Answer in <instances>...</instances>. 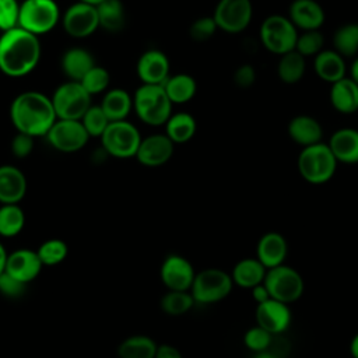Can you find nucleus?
Instances as JSON below:
<instances>
[{
	"label": "nucleus",
	"mask_w": 358,
	"mask_h": 358,
	"mask_svg": "<svg viewBox=\"0 0 358 358\" xmlns=\"http://www.w3.org/2000/svg\"><path fill=\"white\" fill-rule=\"evenodd\" d=\"M41 42L36 35L17 27L0 35V71L8 77H24L39 63Z\"/></svg>",
	"instance_id": "f257e3e1"
},
{
	"label": "nucleus",
	"mask_w": 358,
	"mask_h": 358,
	"mask_svg": "<svg viewBox=\"0 0 358 358\" xmlns=\"http://www.w3.org/2000/svg\"><path fill=\"white\" fill-rule=\"evenodd\" d=\"M10 119L20 133L31 137L46 136L57 120L52 99L39 91L18 94L10 106Z\"/></svg>",
	"instance_id": "f03ea898"
},
{
	"label": "nucleus",
	"mask_w": 358,
	"mask_h": 358,
	"mask_svg": "<svg viewBox=\"0 0 358 358\" xmlns=\"http://www.w3.org/2000/svg\"><path fill=\"white\" fill-rule=\"evenodd\" d=\"M172 105L161 84H141L133 96L137 116L150 126L165 124L172 115Z\"/></svg>",
	"instance_id": "7ed1b4c3"
},
{
	"label": "nucleus",
	"mask_w": 358,
	"mask_h": 358,
	"mask_svg": "<svg viewBox=\"0 0 358 358\" xmlns=\"http://www.w3.org/2000/svg\"><path fill=\"white\" fill-rule=\"evenodd\" d=\"M337 164L327 143L323 141L302 148L296 159L299 175L312 185L329 182L336 173Z\"/></svg>",
	"instance_id": "20e7f679"
},
{
	"label": "nucleus",
	"mask_w": 358,
	"mask_h": 358,
	"mask_svg": "<svg viewBox=\"0 0 358 358\" xmlns=\"http://www.w3.org/2000/svg\"><path fill=\"white\" fill-rule=\"evenodd\" d=\"M298 34L299 32L291 20L280 14L266 17L259 29L260 42L264 49L277 56L295 50Z\"/></svg>",
	"instance_id": "39448f33"
},
{
	"label": "nucleus",
	"mask_w": 358,
	"mask_h": 358,
	"mask_svg": "<svg viewBox=\"0 0 358 358\" xmlns=\"http://www.w3.org/2000/svg\"><path fill=\"white\" fill-rule=\"evenodd\" d=\"M234 287V281L229 273L210 267L196 273L194 281L190 288V294L196 303L211 305L225 299Z\"/></svg>",
	"instance_id": "423d86ee"
},
{
	"label": "nucleus",
	"mask_w": 358,
	"mask_h": 358,
	"mask_svg": "<svg viewBox=\"0 0 358 358\" xmlns=\"http://www.w3.org/2000/svg\"><path fill=\"white\" fill-rule=\"evenodd\" d=\"M60 20V10L55 0H24L20 6L18 27L32 35L52 31Z\"/></svg>",
	"instance_id": "0eeeda50"
},
{
	"label": "nucleus",
	"mask_w": 358,
	"mask_h": 358,
	"mask_svg": "<svg viewBox=\"0 0 358 358\" xmlns=\"http://www.w3.org/2000/svg\"><path fill=\"white\" fill-rule=\"evenodd\" d=\"M263 284L266 285L270 298L291 305L296 302L305 289V282L301 273L287 264L268 268Z\"/></svg>",
	"instance_id": "6e6552de"
},
{
	"label": "nucleus",
	"mask_w": 358,
	"mask_h": 358,
	"mask_svg": "<svg viewBox=\"0 0 358 358\" xmlns=\"http://www.w3.org/2000/svg\"><path fill=\"white\" fill-rule=\"evenodd\" d=\"M57 119L81 120L91 108V95L78 81L60 84L50 96Z\"/></svg>",
	"instance_id": "1a4fd4ad"
},
{
	"label": "nucleus",
	"mask_w": 358,
	"mask_h": 358,
	"mask_svg": "<svg viewBox=\"0 0 358 358\" xmlns=\"http://www.w3.org/2000/svg\"><path fill=\"white\" fill-rule=\"evenodd\" d=\"M99 138L103 150L115 158L136 157L141 143L140 131L127 120L110 122Z\"/></svg>",
	"instance_id": "9d476101"
},
{
	"label": "nucleus",
	"mask_w": 358,
	"mask_h": 358,
	"mask_svg": "<svg viewBox=\"0 0 358 358\" xmlns=\"http://www.w3.org/2000/svg\"><path fill=\"white\" fill-rule=\"evenodd\" d=\"M253 17L250 0H220L215 6L213 18L218 29L227 34H239L245 31Z\"/></svg>",
	"instance_id": "9b49d317"
},
{
	"label": "nucleus",
	"mask_w": 358,
	"mask_h": 358,
	"mask_svg": "<svg viewBox=\"0 0 358 358\" xmlns=\"http://www.w3.org/2000/svg\"><path fill=\"white\" fill-rule=\"evenodd\" d=\"M49 144L60 152H76L90 140L81 120L57 119L46 134Z\"/></svg>",
	"instance_id": "f8f14e48"
},
{
	"label": "nucleus",
	"mask_w": 358,
	"mask_h": 358,
	"mask_svg": "<svg viewBox=\"0 0 358 358\" xmlns=\"http://www.w3.org/2000/svg\"><path fill=\"white\" fill-rule=\"evenodd\" d=\"M194 277L193 264L176 253L168 255L159 267V278L168 291H190Z\"/></svg>",
	"instance_id": "ddd939ff"
},
{
	"label": "nucleus",
	"mask_w": 358,
	"mask_h": 358,
	"mask_svg": "<svg viewBox=\"0 0 358 358\" xmlns=\"http://www.w3.org/2000/svg\"><path fill=\"white\" fill-rule=\"evenodd\" d=\"M64 31L73 38H85L99 28L96 6L76 1L63 13Z\"/></svg>",
	"instance_id": "4468645a"
},
{
	"label": "nucleus",
	"mask_w": 358,
	"mask_h": 358,
	"mask_svg": "<svg viewBox=\"0 0 358 358\" xmlns=\"http://www.w3.org/2000/svg\"><path fill=\"white\" fill-rule=\"evenodd\" d=\"M255 316L257 324L266 329L273 336H280L281 333L288 330L292 322L289 305L271 298L256 306Z\"/></svg>",
	"instance_id": "2eb2a0df"
},
{
	"label": "nucleus",
	"mask_w": 358,
	"mask_h": 358,
	"mask_svg": "<svg viewBox=\"0 0 358 358\" xmlns=\"http://www.w3.org/2000/svg\"><path fill=\"white\" fill-rule=\"evenodd\" d=\"M173 147L175 144L166 134H151L141 138L136 158L144 166H161L173 155Z\"/></svg>",
	"instance_id": "dca6fc26"
},
{
	"label": "nucleus",
	"mask_w": 358,
	"mask_h": 358,
	"mask_svg": "<svg viewBox=\"0 0 358 358\" xmlns=\"http://www.w3.org/2000/svg\"><path fill=\"white\" fill-rule=\"evenodd\" d=\"M43 264L39 260L36 250L32 249H17L8 253L6 263V273H8L15 280L29 284L42 271Z\"/></svg>",
	"instance_id": "f3484780"
},
{
	"label": "nucleus",
	"mask_w": 358,
	"mask_h": 358,
	"mask_svg": "<svg viewBox=\"0 0 358 358\" xmlns=\"http://www.w3.org/2000/svg\"><path fill=\"white\" fill-rule=\"evenodd\" d=\"M169 60L158 49L145 50L137 60V76L143 84H164L169 77Z\"/></svg>",
	"instance_id": "a211bd4d"
},
{
	"label": "nucleus",
	"mask_w": 358,
	"mask_h": 358,
	"mask_svg": "<svg viewBox=\"0 0 358 358\" xmlns=\"http://www.w3.org/2000/svg\"><path fill=\"white\" fill-rule=\"evenodd\" d=\"M287 17L299 31L320 29L326 20L324 10L316 0H294Z\"/></svg>",
	"instance_id": "6ab92c4d"
},
{
	"label": "nucleus",
	"mask_w": 358,
	"mask_h": 358,
	"mask_svg": "<svg viewBox=\"0 0 358 358\" xmlns=\"http://www.w3.org/2000/svg\"><path fill=\"white\" fill-rule=\"evenodd\" d=\"M287 255L288 243L284 235H281L280 232H266L257 241L256 257L267 270L284 264Z\"/></svg>",
	"instance_id": "aec40b11"
},
{
	"label": "nucleus",
	"mask_w": 358,
	"mask_h": 358,
	"mask_svg": "<svg viewBox=\"0 0 358 358\" xmlns=\"http://www.w3.org/2000/svg\"><path fill=\"white\" fill-rule=\"evenodd\" d=\"M287 131L289 138L302 148L322 143L323 138V127L320 122L310 115L294 116L287 126Z\"/></svg>",
	"instance_id": "412c9836"
},
{
	"label": "nucleus",
	"mask_w": 358,
	"mask_h": 358,
	"mask_svg": "<svg viewBox=\"0 0 358 358\" xmlns=\"http://www.w3.org/2000/svg\"><path fill=\"white\" fill-rule=\"evenodd\" d=\"M337 162L345 165L358 164V130L354 127H341L336 130L327 143Z\"/></svg>",
	"instance_id": "4be33fe9"
},
{
	"label": "nucleus",
	"mask_w": 358,
	"mask_h": 358,
	"mask_svg": "<svg viewBox=\"0 0 358 358\" xmlns=\"http://www.w3.org/2000/svg\"><path fill=\"white\" fill-rule=\"evenodd\" d=\"M27 178L14 165L0 166V204H18L27 193Z\"/></svg>",
	"instance_id": "5701e85b"
},
{
	"label": "nucleus",
	"mask_w": 358,
	"mask_h": 358,
	"mask_svg": "<svg viewBox=\"0 0 358 358\" xmlns=\"http://www.w3.org/2000/svg\"><path fill=\"white\" fill-rule=\"evenodd\" d=\"M329 99L338 113H355L358 110V85L350 77H344L331 84Z\"/></svg>",
	"instance_id": "b1692460"
},
{
	"label": "nucleus",
	"mask_w": 358,
	"mask_h": 358,
	"mask_svg": "<svg viewBox=\"0 0 358 358\" xmlns=\"http://www.w3.org/2000/svg\"><path fill=\"white\" fill-rule=\"evenodd\" d=\"M313 69L316 76L329 84H334L336 81L344 78L347 73L344 57L334 49H323L319 55H316Z\"/></svg>",
	"instance_id": "393cba45"
},
{
	"label": "nucleus",
	"mask_w": 358,
	"mask_h": 358,
	"mask_svg": "<svg viewBox=\"0 0 358 358\" xmlns=\"http://www.w3.org/2000/svg\"><path fill=\"white\" fill-rule=\"evenodd\" d=\"M266 273L267 268L257 260V257H245L234 266L231 277L235 285L252 289L253 287L263 284Z\"/></svg>",
	"instance_id": "a878e982"
},
{
	"label": "nucleus",
	"mask_w": 358,
	"mask_h": 358,
	"mask_svg": "<svg viewBox=\"0 0 358 358\" xmlns=\"http://www.w3.org/2000/svg\"><path fill=\"white\" fill-rule=\"evenodd\" d=\"M95 66L92 55L84 48H70L62 56V69L70 81H81Z\"/></svg>",
	"instance_id": "bb28decb"
},
{
	"label": "nucleus",
	"mask_w": 358,
	"mask_h": 358,
	"mask_svg": "<svg viewBox=\"0 0 358 358\" xmlns=\"http://www.w3.org/2000/svg\"><path fill=\"white\" fill-rule=\"evenodd\" d=\"M99 106L105 112L109 122L126 120L127 115L133 108V98L126 90L113 88L103 95Z\"/></svg>",
	"instance_id": "cd10ccee"
},
{
	"label": "nucleus",
	"mask_w": 358,
	"mask_h": 358,
	"mask_svg": "<svg viewBox=\"0 0 358 358\" xmlns=\"http://www.w3.org/2000/svg\"><path fill=\"white\" fill-rule=\"evenodd\" d=\"M169 101L172 103H185L189 102L197 91L196 80L186 73H178L169 76L162 84Z\"/></svg>",
	"instance_id": "c85d7f7f"
},
{
	"label": "nucleus",
	"mask_w": 358,
	"mask_h": 358,
	"mask_svg": "<svg viewBox=\"0 0 358 358\" xmlns=\"http://www.w3.org/2000/svg\"><path fill=\"white\" fill-rule=\"evenodd\" d=\"M158 344L150 336L133 334L117 345L119 358H155Z\"/></svg>",
	"instance_id": "c756f323"
},
{
	"label": "nucleus",
	"mask_w": 358,
	"mask_h": 358,
	"mask_svg": "<svg viewBox=\"0 0 358 358\" xmlns=\"http://www.w3.org/2000/svg\"><path fill=\"white\" fill-rule=\"evenodd\" d=\"M197 124L194 117L187 112L172 113L165 123V134L173 144H183L193 138Z\"/></svg>",
	"instance_id": "7c9ffc66"
},
{
	"label": "nucleus",
	"mask_w": 358,
	"mask_h": 358,
	"mask_svg": "<svg viewBox=\"0 0 358 358\" xmlns=\"http://www.w3.org/2000/svg\"><path fill=\"white\" fill-rule=\"evenodd\" d=\"M306 70L305 57L296 50H291L280 56L277 64V76L284 84H296L302 80Z\"/></svg>",
	"instance_id": "2f4dec72"
},
{
	"label": "nucleus",
	"mask_w": 358,
	"mask_h": 358,
	"mask_svg": "<svg viewBox=\"0 0 358 358\" xmlns=\"http://www.w3.org/2000/svg\"><path fill=\"white\" fill-rule=\"evenodd\" d=\"M99 27L109 32L123 29L126 24V11L120 0H103L96 6Z\"/></svg>",
	"instance_id": "473e14b6"
},
{
	"label": "nucleus",
	"mask_w": 358,
	"mask_h": 358,
	"mask_svg": "<svg viewBox=\"0 0 358 358\" xmlns=\"http://www.w3.org/2000/svg\"><path fill=\"white\" fill-rule=\"evenodd\" d=\"M333 49L345 57L358 55V24L348 22L340 25L333 35Z\"/></svg>",
	"instance_id": "72a5a7b5"
},
{
	"label": "nucleus",
	"mask_w": 358,
	"mask_h": 358,
	"mask_svg": "<svg viewBox=\"0 0 358 358\" xmlns=\"http://www.w3.org/2000/svg\"><path fill=\"white\" fill-rule=\"evenodd\" d=\"M25 225V214L18 204L0 206V236L14 238Z\"/></svg>",
	"instance_id": "f704fd0d"
},
{
	"label": "nucleus",
	"mask_w": 358,
	"mask_h": 358,
	"mask_svg": "<svg viewBox=\"0 0 358 358\" xmlns=\"http://www.w3.org/2000/svg\"><path fill=\"white\" fill-rule=\"evenodd\" d=\"M194 303L190 291H166L159 301L162 312L168 316H182L187 313Z\"/></svg>",
	"instance_id": "c9c22d12"
},
{
	"label": "nucleus",
	"mask_w": 358,
	"mask_h": 358,
	"mask_svg": "<svg viewBox=\"0 0 358 358\" xmlns=\"http://www.w3.org/2000/svg\"><path fill=\"white\" fill-rule=\"evenodd\" d=\"M36 253L43 266H57L66 260L69 255V246L64 241L59 238H52L42 242L38 246Z\"/></svg>",
	"instance_id": "e433bc0d"
},
{
	"label": "nucleus",
	"mask_w": 358,
	"mask_h": 358,
	"mask_svg": "<svg viewBox=\"0 0 358 358\" xmlns=\"http://www.w3.org/2000/svg\"><path fill=\"white\" fill-rule=\"evenodd\" d=\"M324 36L320 29L315 31H301L296 38L295 50L301 53L303 57L316 56L323 50Z\"/></svg>",
	"instance_id": "4c0bfd02"
},
{
	"label": "nucleus",
	"mask_w": 358,
	"mask_h": 358,
	"mask_svg": "<svg viewBox=\"0 0 358 358\" xmlns=\"http://www.w3.org/2000/svg\"><path fill=\"white\" fill-rule=\"evenodd\" d=\"M109 83H110V77H109L108 70L105 67L96 66V64L80 81V84L84 87V90L91 96L106 91Z\"/></svg>",
	"instance_id": "58836bf2"
},
{
	"label": "nucleus",
	"mask_w": 358,
	"mask_h": 358,
	"mask_svg": "<svg viewBox=\"0 0 358 358\" xmlns=\"http://www.w3.org/2000/svg\"><path fill=\"white\" fill-rule=\"evenodd\" d=\"M273 340H274V336L268 333L266 329L260 327L259 324L250 327L243 334V343L246 348L253 351L255 354L268 351L273 344Z\"/></svg>",
	"instance_id": "ea45409f"
},
{
	"label": "nucleus",
	"mask_w": 358,
	"mask_h": 358,
	"mask_svg": "<svg viewBox=\"0 0 358 358\" xmlns=\"http://www.w3.org/2000/svg\"><path fill=\"white\" fill-rule=\"evenodd\" d=\"M81 122L90 137H101L110 123L99 105H91V108L83 116Z\"/></svg>",
	"instance_id": "a19ab883"
},
{
	"label": "nucleus",
	"mask_w": 358,
	"mask_h": 358,
	"mask_svg": "<svg viewBox=\"0 0 358 358\" xmlns=\"http://www.w3.org/2000/svg\"><path fill=\"white\" fill-rule=\"evenodd\" d=\"M18 0H0V31L6 32L18 27L20 18Z\"/></svg>",
	"instance_id": "79ce46f5"
},
{
	"label": "nucleus",
	"mask_w": 358,
	"mask_h": 358,
	"mask_svg": "<svg viewBox=\"0 0 358 358\" xmlns=\"http://www.w3.org/2000/svg\"><path fill=\"white\" fill-rule=\"evenodd\" d=\"M217 29H218V27L214 21L213 15L211 17H200L190 25L189 34L193 41L206 42L215 34Z\"/></svg>",
	"instance_id": "37998d69"
},
{
	"label": "nucleus",
	"mask_w": 358,
	"mask_h": 358,
	"mask_svg": "<svg viewBox=\"0 0 358 358\" xmlns=\"http://www.w3.org/2000/svg\"><path fill=\"white\" fill-rule=\"evenodd\" d=\"M25 289H27V284L15 280L8 273L4 271L0 274V294L3 296L15 299V298H20L21 295H24Z\"/></svg>",
	"instance_id": "c03bdc74"
},
{
	"label": "nucleus",
	"mask_w": 358,
	"mask_h": 358,
	"mask_svg": "<svg viewBox=\"0 0 358 358\" xmlns=\"http://www.w3.org/2000/svg\"><path fill=\"white\" fill-rule=\"evenodd\" d=\"M34 150V137L25 133H17L11 140V152L15 158H25Z\"/></svg>",
	"instance_id": "a18cd8bd"
},
{
	"label": "nucleus",
	"mask_w": 358,
	"mask_h": 358,
	"mask_svg": "<svg viewBox=\"0 0 358 358\" xmlns=\"http://www.w3.org/2000/svg\"><path fill=\"white\" fill-rule=\"evenodd\" d=\"M256 81V70L250 64L239 66L234 73V83L239 88H249Z\"/></svg>",
	"instance_id": "49530a36"
},
{
	"label": "nucleus",
	"mask_w": 358,
	"mask_h": 358,
	"mask_svg": "<svg viewBox=\"0 0 358 358\" xmlns=\"http://www.w3.org/2000/svg\"><path fill=\"white\" fill-rule=\"evenodd\" d=\"M155 358H183V355L172 344H158Z\"/></svg>",
	"instance_id": "de8ad7c7"
},
{
	"label": "nucleus",
	"mask_w": 358,
	"mask_h": 358,
	"mask_svg": "<svg viewBox=\"0 0 358 358\" xmlns=\"http://www.w3.org/2000/svg\"><path fill=\"white\" fill-rule=\"evenodd\" d=\"M250 292H252L253 301H255L257 305L266 302L267 299H270V294H268V291H267V288H266L264 284H259V285L253 287V288L250 289Z\"/></svg>",
	"instance_id": "09e8293b"
},
{
	"label": "nucleus",
	"mask_w": 358,
	"mask_h": 358,
	"mask_svg": "<svg viewBox=\"0 0 358 358\" xmlns=\"http://www.w3.org/2000/svg\"><path fill=\"white\" fill-rule=\"evenodd\" d=\"M348 77L358 85V56L354 57V60L350 66V76Z\"/></svg>",
	"instance_id": "8fccbe9b"
},
{
	"label": "nucleus",
	"mask_w": 358,
	"mask_h": 358,
	"mask_svg": "<svg viewBox=\"0 0 358 358\" xmlns=\"http://www.w3.org/2000/svg\"><path fill=\"white\" fill-rule=\"evenodd\" d=\"M7 257H8V253H7L6 248H4V245L0 242V274L4 273V270H6Z\"/></svg>",
	"instance_id": "3c124183"
},
{
	"label": "nucleus",
	"mask_w": 358,
	"mask_h": 358,
	"mask_svg": "<svg viewBox=\"0 0 358 358\" xmlns=\"http://www.w3.org/2000/svg\"><path fill=\"white\" fill-rule=\"evenodd\" d=\"M350 354L352 358H358V333L350 341Z\"/></svg>",
	"instance_id": "603ef678"
},
{
	"label": "nucleus",
	"mask_w": 358,
	"mask_h": 358,
	"mask_svg": "<svg viewBox=\"0 0 358 358\" xmlns=\"http://www.w3.org/2000/svg\"><path fill=\"white\" fill-rule=\"evenodd\" d=\"M253 358H281V355H277L271 351H264V352H259V354H255Z\"/></svg>",
	"instance_id": "864d4df0"
},
{
	"label": "nucleus",
	"mask_w": 358,
	"mask_h": 358,
	"mask_svg": "<svg viewBox=\"0 0 358 358\" xmlns=\"http://www.w3.org/2000/svg\"><path fill=\"white\" fill-rule=\"evenodd\" d=\"M77 1H83V3H87V4H92V6H98L103 0H77Z\"/></svg>",
	"instance_id": "5fc2aeb1"
}]
</instances>
